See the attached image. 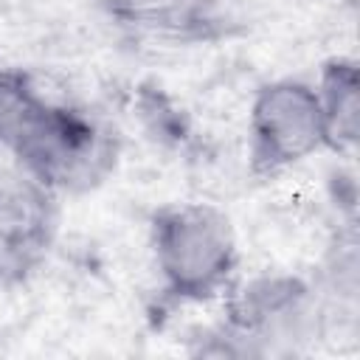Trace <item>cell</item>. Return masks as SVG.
Segmentation results:
<instances>
[{
  "label": "cell",
  "instance_id": "cell-1",
  "mask_svg": "<svg viewBox=\"0 0 360 360\" xmlns=\"http://www.w3.org/2000/svg\"><path fill=\"white\" fill-rule=\"evenodd\" d=\"M149 248L163 290L186 304L233 287L239 242L231 217L214 202H169L149 219Z\"/></svg>",
  "mask_w": 360,
  "mask_h": 360
},
{
  "label": "cell",
  "instance_id": "cell-2",
  "mask_svg": "<svg viewBox=\"0 0 360 360\" xmlns=\"http://www.w3.org/2000/svg\"><path fill=\"white\" fill-rule=\"evenodd\" d=\"M326 149L323 115L315 84L304 79H273L262 84L248 107V172L273 177Z\"/></svg>",
  "mask_w": 360,
  "mask_h": 360
},
{
  "label": "cell",
  "instance_id": "cell-3",
  "mask_svg": "<svg viewBox=\"0 0 360 360\" xmlns=\"http://www.w3.org/2000/svg\"><path fill=\"white\" fill-rule=\"evenodd\" d=\"M11 158L53 191H79L101 180L112 146L82 110L48 101Z\"/></svg>",
  "mask_w": 360,
  "mask_h": 360
},
{
  "label": "cell",
  "instance_id": "cell-4",
  "mask_svg": "<svg viewBox=\"0 0 360 360\" xmlns=\"http://www.w3.org/2000/svg\"><path fill=\"white\" fill-rule=\"evenodd\" d=\"M56 231V191L14 158L0 163V248L17 259H37Z\"/></svg>",
  "mask_w": 360,
  "mask_h": 360
},
{
  "label": "cell",
  "instance_id": "cell-5",
  "mask_svg": "<svg viewBox=\"0 0 360 360\" xmlns=\"http://www.w3.org/2000/svg\"><path fill=\"white\" fill-rule=\"evenodd\" d=\"M326 149L352 155L360 135V68L352 56H332L315 82Z\"/></svg>",
  "mask_w": 360,
  "mask_h": 360
},
{
  "label": "cell",
  "instance_id": "cell-6",
  "mask_svg": "<svg viewBox=\"0 0 360 360\" xmlns=\"http://www.w3.org/2000/svg\"><path fill=\"white\" fill-rule=\"evenodd\" d=\"M48 101L31 73L22 68H0V149L11 155Z\"/></svg>",
  "mask_w": 360,
  "mask_h": 360
}]
</instances>
